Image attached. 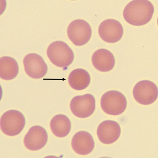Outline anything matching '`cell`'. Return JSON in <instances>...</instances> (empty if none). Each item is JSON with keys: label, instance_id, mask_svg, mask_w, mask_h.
Instances as JSON below:
<instances>
[{"label": "cell", "instance_id": "cell-4", "mask_svg": "<svg viewBox=\"0 0 158 158\" xmlns=\"http://www.w3.org/2000/svg\"><path fill=\"white\" fill-rule=\"evenodd\" d=\"M25 123V117L21 112L11 110L5 113L1 117V129L7 135L16 136L23 129Z\"/></svg>", "mask_w": 158, "mask_h": 158}, {"label": "cell", "instance_id": "cell-14", "mask_svg": "<svg viewBox=\"0 0 158 158\" xmlns=\"http://www.w3.org/2000/svg\"><path fill=\"white\" fill-rule=\"evenodd\" d=\"M90 74L82 69H77L71 72L69 76L68 81L71 87L75 90H84L90 83Z\"/></svg>", "mask_w": 158, "mask_h": 158}, {"label": "cell", "instance_id": "cell-9", "mask_svg": "<svg viewBox=\"0 0 158 158\" xmlns=\"http://www.w3.org/2000/svg\"><path fill=\"white\" fill-rule=\"evenodd\" d=\"M23 64L25 72L30 77L41 78L46 74L48 66L43 58L35 53H30L25 57Z\"/></svg>", "mask_w": 158, "mask_h": 158}, {"label": "cell", "instance_id": "cell-5", "mask_svg": "<svg viewBox=\"0 0 158 158\" xmlns=\"http://www.w3.org/2000/svg\"><path fill=\"white\" fill-rule=\"evenodd\" d=\"M67 34L74 44L81 46L86 44L90 40L92 29L90 24L85 20L76 19L69 25Z\"/></svg>", "mask_w": 158, "mask_h": 158}, {"label": "cell", "instance_id": "cell-3", "mask_svg": "<svg viewBox=\"0 0 158 158\" xmlns=\"http://www.w3.org/2000/svg\"><path fill=\"white\" fill-rule=\"evenodd\" d=\"M101 103L103 111L112 115H118L123 113L127 106L125 96L116 90L109 91L104 93L102 96Z\"/></svg>", "mask_w": 158, "mask_h": 158}, {"label": "cell", "instance_id": "cell-6", "mask_svg": "<svg viewBox=\"0 0 158 158\" xmlns=\"http://www.w3.org/2000/svg\"><path fill=\"white\" fill-rule=\"evenodd\" d=\"M95 99L90 94L77 96L71 101L70 108L74 115L81 118H85L94 113L96 107Z\"/></svg>", "mask_w": 158, "mask_h": 158}, {"label": "cell", "instance_id": "cell-10", "mask_svg": "<svg viewBox=\"0 0 158 158\" xmlns=\"http://www.w3.org/2000/svg\"><path fill=\"white\" fill-rule=\"evenodd\" d=\"M48 135L41 126H35L31 128L24 139V144L27 148L32 151L41 149L46 144Z\"/></svg>", "mask_w": 158, "mask_h": 158}, {"label": "cell", "instance_id": "cell-2", "mask_svg": "<svg viewBox=\"0 0 158 158\" xmlns=\"http://www.w3.org/2000/svg\"><path fill=\"white\" fill-rule=\"evenodd\" d=\"M48 57L58 67L67 68L74 58L73 51L64 42L57 41L52 43L47 51Z\"/></svg>", "mask_w": 158, "mask_h": 158}, {"label": "cell", "instance_id": "cell-12", "mask_svg": "<svg viewBox=\"0 0 158 158\" xmlns=\"http://www.w3.org/2000/svg\"><path fill=\"white\" fill-rule=\"evenodd\" d=\"M71 145L74 151L77 154L86 155L93 151L95 147V142L90 133L82 131L77 132L74 135Z\"/></svg>", "mask_w": 158, "mask_h": 158}, {"label": "cell", "instance_id": "cell-8", "mask_svg": "<svg viewBox=\"0 0 158 158\" xmlns=\"http://www.w3.org/2000/svg\"><path fill=\"white\" fill-rule=\"evenodd\" d=\"M123 29L121 23L114 19L104 20L99 25L98 33L101 39L108 43H114L121 39Z\"/></svg>", "mask_w": 158, "mask_h": 158}, {"label": "cell", "instance_id": "cell-11", "mask_svg": "<svg viewBox=\"0 0 158 158\" xmlns=\"http://www.w3.org/2000/svg\"><path fill=\"white\" fill-rule=\"evenodd\" d=\"M121 133V128L117 122L107 120L102 122L97 129L98 139L102 143L110 144L118 140Z\"/></svg>", "mask_w": 158, "mask_h": 158}, {"label": "cell", "instance_id": "cell-15", "mask_svg": "<svg viewBox=\"0 0 158 158\" xmlns=\"http://www.w3.org/2000/svg\"><path fill=\"white\" fill-rule=\"evenodd\" d=\"M53 133L59 137L68 135L71 131V121L68 117L63 114H59L52 118L50 123Z\"/></svg>", "mask_w": 158, "mask_h": 158}, {"label": "cell", "instance_id": "cell-13", "mask_svg": "<svg viewBox=\"0 0 158 158\" xmlns=\"http://www.w3.org/2000/svg\"><path fill=\"white\" fill-rule=\"evenodd\" d=\"M92 62L96 69L103 72H108L113 69L115 60L113 53L106 49H99L94 52Z\"/></svg>", "mask_w": 158, "mask_h": 158}, {"label": "cell", "instance_id": "cell-1", "mask_svg": "<svg viewBox=\"0 0 158 158\" xmlns=\"http://www.w3.org/2000/svg\"><path fill=\"white\" fill-rule=\"evenodd\" d=\"M154 11L153 5L148 1H133L124 10L123 17L129 24L135 26L146 24L151 20Z\"/></svg>", "mask_w": 158, "mask_h": 158}, {"label": "cell", "instance_id": "cell-16", "mask_svg": "<svg viewBox=\"0 0 158 158\" xmlns=\"http://www.w3.org/2000/svg\"><path fill=\"white\" fill-rule=\"evenodd\" d=\"M1 78L10 80L16 77L19 73V66L14 58L8 56L2 57L0 59Z\"/></svg>", "mask_w": 158, "mask_h": 158}, {"label": "cell", "instance_id": "cell-7", "mask_svg": "<svg viewBox=\"0 0 158 158\" xmlns=\"http://www.w3.org/2000/svg\"><path fill=\"white\" fill-rule=\"evenodd\" d=\"M135 100L142 105L151 104L156 101L158 88L155 84L148 80L139 81L135 86L133 90Z\"/></svg>", "mask_w": 158, "mask_h": 158}]
</instances>
